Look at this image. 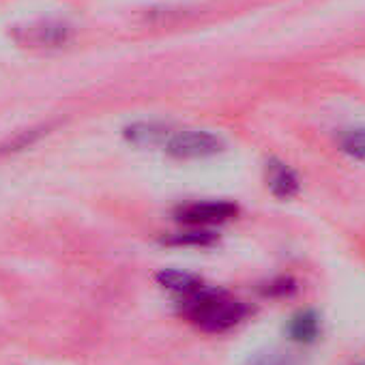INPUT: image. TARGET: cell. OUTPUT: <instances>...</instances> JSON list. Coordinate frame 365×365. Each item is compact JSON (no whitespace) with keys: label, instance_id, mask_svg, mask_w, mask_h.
I'll return each mask as SVG.
<instances>
[{"label":"cell","instance_id":"cell-8","mask_svg":"<svg viewBox=\"0 0 365 365\" xmlns=\"http://www.w3.org/2000/svg\"><path fill=\"white\" fill-rule=\"evenodd\" d=\"M297 290H299V284L288 275L275 277V279H271L269 284H264L260 288V292L264 297H269V299H290V297L297 294Z\"/></svg>","mask_w":365,"mask_h":365},{"label":"cell","instance_id":"cell-2","mask_svg":"<svg viewBox=\"0 0 365 365\" xmlns=\"http://www.w3.org/2000/svg\"><path fill=\"white\" fill-rule=\"evenodd\" d=\"M163 150L182 161H192V159H207L224 150L222 138H217L211 131H200V129H180V131H170Z\"/></svg>","mask_w":365,"mask_h":365},{"label":"cell","instance_id":"cell-10","mask_svg":"<svg viewBox=\"0 0 365 365\" xmlns=\"http://www.w3.org/2000/svg\"><path fill=\"white\" fill-rule=\"evenodd\" d=\"M247 365H297V359L284 350H264V352H256L247 361Z\"/></svg>","mask_w":365,"mask_h":365},{"label":"cell","instance_id":"cell-7","mask_svg":"<svg viewBox=\"0 0 365 365\" xmlns=\"http://www.w3.org/2000/svg\"><path fill=\"white\" fill-rule=\"evenodd\" d=\"M215 241H217V235L213 230L187 228V230H180V232L165 237L161 243L170 247H211Z\"/></svg>","mask_w":365,"mask_h":365},{"label":"cell","instance_id":"cell-4","mask_svg":"<svg viewBox=\"0 0 365 365\" xmlns=\"http://www.w3.org/2000/svg\"><path fill=\"white\" fill-rule=\"evenodd\" d=\"M322 333V320L320 314L314 309H299L297 314L290 316L286 324V335L290 341L299 346H309L320 339Z\"/></svg>","mask_w":365,"mask_h":365},{"label":"cell","instance_id":"cell-9","mask_svg":"<svg viewBox=\"0 0 365 365\" xmlns=\"http://www.w3.org/2000/svg\"><path fill=\"white\" fill-rule=\"evenodd\" d=\"M341 150L359 161H365V127L363 129H350L339 140Z\"/></svg>","mask_w":365,"mask_h":365},{"label":"cell","instance_id":"cell-1","mask_svg":"<svg viewBox=\"0 0 365 365\" xmlns=\"http://www.w3.org/2000/svg\"><path fill=\"white\" fill-rule=\"evenodd\" d=\"M155 282L172 297L178 316L200 333L224 335L250 316V305L245 301L224 288L207 284L194 273L161 269L155 275Z\"/></svg>","mask_w":365,"mask_h":365},{"label":"cell","instance_id":"cell-5","mask_svg":"<svg viewBox=\"0 0 365 365\" xmlns=\"http://www.w3.org/2000/svg\"><path fill=\"white\" fill-rule=\"evenodd\" d=\"M267 187L271 190V194L275 198L290 200L299 194L301 182H299V176L294 174V170H290L284 161L271 159L267 163Z\"/></svg>","mask_w":365,"mask_h":365},{"label":"cell","instance_id":"cell-3","mask_svg":"<svg viewBox=\"0 0 365 365\" xmlns=\"http://www.w3.org/2000/svg\"><path fill=\"white\" fill-rule=\"evenodd\" d=\"M237 213H239L237 205L228 200H196V202L180 205L174 211V220L185 228L213 230L215 226H222L235 220Z\"/></svg>","mask_w":365,"mask_h":365},{"label":"cell","instance_id":"cell-6","mask_svg":"<svg viewBox=\"0 0 365 365\" xmlns=\"http://www.w3.org/2000/svg\"><path fill=\"white\" fill-rule=\"evenodd\" d=\"M170 129L157 123H135L125 129V138L135 146H163Z\"/></svg>","mask_w":365,"mask_h":365}]
</instances>
